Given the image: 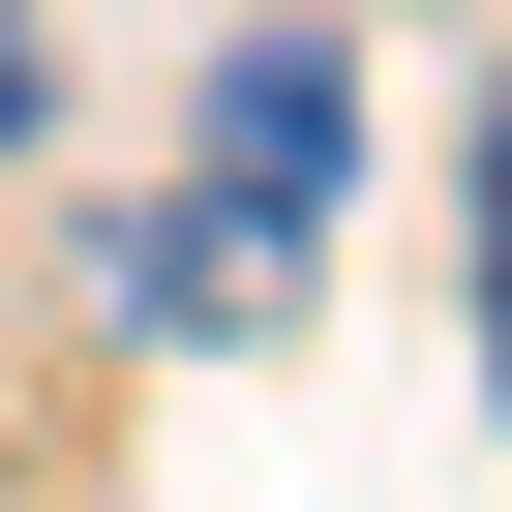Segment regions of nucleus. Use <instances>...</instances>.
<instances>
[{
  "label": "nucleus",
  "mask_w": 512,
  "mask_h": 512,
  "mask_svg": "<svg viewBox=\"0 0 512 512\" xmlns=\"http://www.w3.org/2000/svg\"><path fill=\"white\" fill-rule=\"evenodd\" d=\"M211 211H332V31H211Z\"/></svg>",
  "instance_id": "obj_1"
},
{
  "label": "nucleus",
  "mask_w": 512,
  "mask_h": 512,
  "mask_svg": "<svg viewBox=\"0 0 512 512\" xmlns=\"http://www.w3.org/2000/svg\"><path fill=\"white\" fill-rule=\"evenodd\" d=\"M452 241H482V392H512V61H482V151H452Z\"/></svg>",
  "instance_id": "obj_2"
},
{
  "label": "nucleus",
  "mask_w": 512,
  "mask_h": 512,
  "mask_svg": "<svg viewBox=\"0 0 512 512\" xmlns=\"http://www.w3.org/2000/svg\"><path fill=\"white\" fill-rule=\"evenodd\" d=\"M31 121H61V31H31V0H0V151H31Z\"/></svg>",
  "instance_id": "obj_3"
}]
</instances>
